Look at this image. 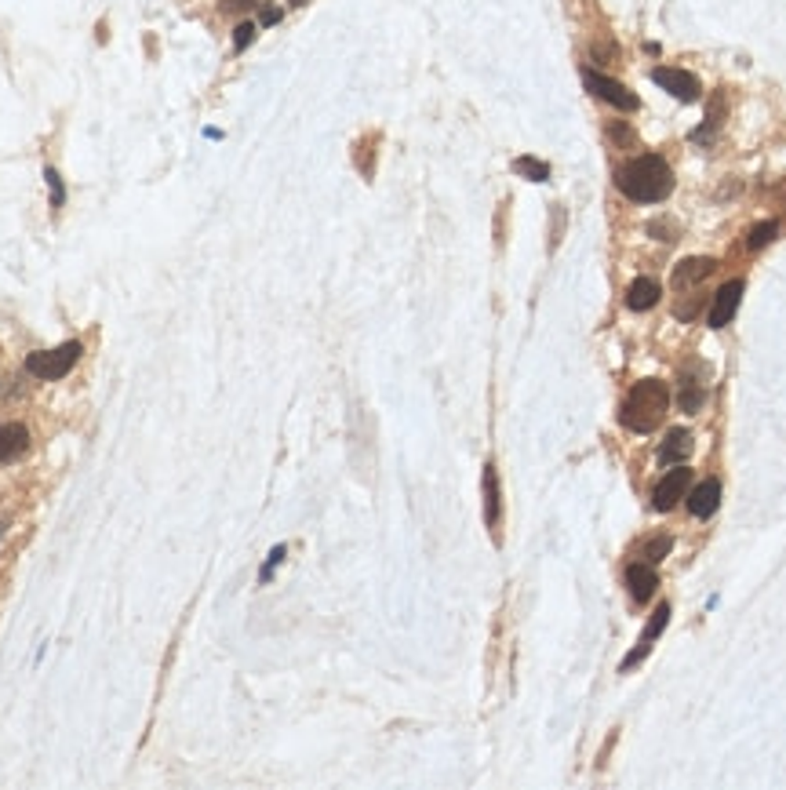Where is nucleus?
<instances>
[{"instance_id": "20", "label": "nucleus", "mask_w": 786, "mask_h": 790, "mask_svg": "<svg viewBox=\"0 0 786 790\" xmlns=\"http://www.w3.org/2000/svg\"><path fill=\"white\" fill-rule=\"evenodd\" d=\"M648 234H652V237H659V241H677L681 226H677L674 219H655V223H648Z\"/></svg>"}, {"instance_id": "24", "label": "nucleus", "mask_w": 786, "mask_h": 790, "mask_svg": "<svg viewBox=\"0 0 786 790\" xmlns=\"http://www.w3.org/2000/svg\"><path fill=\"white\" fill-rule=\"evenodd\" d=\"M280 15H284L280 7H262L259 22H262V26H277V22H280Z\"/></svg>"}, {"instance_id": "22", "label": "nucleus", "mask_w": 786, "mask_h": 790, "mask_svg": "<svg viewBox=\"0 0 786 790\" xmlns=\"http://www.w3.org/2000/svg\"><path fill=\"white\" fill-rule=\"evenodd\" d=\"M284 557H288V546H273V550H269V557H266V564H262V572H259V583H269V579H273V568H277Z\"/></svg>"}, {"instance_id": "7", "label": "nucleus", "mask_w": 786, "mask_h": 790, "mask_svg": "<svg viewBox=\"0 0 786 790\" xmlns=\"http://www.w3.org/2000/svg\"><path fill=\"white\" fill-rule=\"evenodd\" d=\"M666 623H670V605L663 601V605H659V608L652 612L648 627L641 630V637H637V648H634V652H630V656L623 659V670H634V667H637V663H641V659H645V656L652 652V645L659 641V634L666 630Z\"/></svg>"}, {"instance_id": "2", "label": "nucleus", "mask_w": 786, "mask_h": 790, "mask_svg": "<svg viewBox=\"0 0 786 790\" xmlns=\"http://www.w3.org/2000/svg\"><path fill=\"white\" fill-rule=\"evenodd\" d=\"M666 412H670V386L663 379H641L626 394V401L619 408V423L630 434H652Z\"/></svg>"}, {"instance_id": "5", "label": "nucleus", "mask_w": 786, "mask_h": 790, "mask_svg": "<svg viewBox=\"0 0 786 790\" xmlns=\"http://www.w3.org/2000/svg\"><path fill=\"white\" fill-rule=\"evenodd\" d=\"M688 485H692V470L688 467H674L659 485H655V492H652V507L659 511V514H666V511H674L685 496H688Z\"/></svg>"}, {"instance_id": "15", "label": "nucleus", "mask_w": 786, "mask_h": 790, "mask_svg": "<svg viewBox=\"0 0 786 790\" xmlns=\"http://www.w3.org/2000/svg\"><path fill=\"white\" fill-rule=\"evenodd\" d=\"M659 280H652V277H637L634 284H630V291H626V306L634 310V313H641V310H652L655 302H659Z\"/></svg>"}, {"instance_id": "1", "label": "nucleus", "mask_w": 786, "mask_h": 790, "mask_svg": "<svg viewBox=\"0 0 786 790\" xmlns=\"http://www.w3.org/2000/svg\"><path fill=\"white\" fill-rule=\"evenodd\" d=\"M615 186L634 205H659L674 190V168L663 153H637L615 168Z\"/></svg>"}, {"instance_id": "3", "label": "nucleus", "mask_w": 786, "mask_h": 790, "mask_svg": "<svg viewBox=\"0 0 786 790\" xmlns=\"http://www.w3.org/2000/svg\"><path fill=\"white\" fill-rule=\"evenodd\" d=\"M80 342H62V346H55V350H37V353H29L26 357V372L33 375V379H44V383H51V379H66L69 372H73V364L80 361Z\"/></svg>"}, {"instance_id": "18", "label": "nucleus", "mask_w": 786, "mask_h": 790, "mask_svg": "<svg viewBox=\"0 0 786 790\" xmlns=\"http://www.w3.org/2000/svg\"><path fill=\"white\" fill-rule=\"evenodd\" d=\"M674 550V539L670 535H655V539H648L645 546H641V561H648V564H659L666 553Z\"/></svg>"}, {"instance_id": "13", "label": "nucleus", "mask_w": 786, "mask_h": 790, "mask_svg": "<svg viewBox=\"0 0 786 790\" xmlns=\"http://www.w3.org/2000/svg\"><path fill=\"white\" fill-rule=\"evenodd\" d=\"M29 448V430L22 423H4L0 427V463L18 459Z\"/></svg>"}, {"instance_id": "21", "label": "nucleus", "mask_w": 786, "mask_h": 790, "mask_svg": "<svg viewBox=\"0 0 786 790\" xmlns=\"http://www.w3.org/2000/svg\"><path fill=\"white\" fill-rule=\"evenodd\" d=\"M44 179H47V190H51V208H62V205H66V186H62L58 172H55V168H47V172H44Z\"/></svg>"}, {"instance_id": "4", "label": "nucleus", "mask_w": 786, "mask_h": 790, "mask_svg": "<svg viewBox=\"0 0 786 790\" xmlns=\"http://www.w3.org/2000/svg\"><path fill=\"white\" fill-rule=\"evenodd\" d=\"M582 84H586V91H593L597 99H604L608 106H615V110H623V113L641 110V99H637L626 84H619V80H612V77H604V73H597V69H582Z\"/></svg>"}, {"instance_id": "12", "label": "nucleus", "mask_w": 786, "mask_h": 790, "mask_svg": "<svg viewBox=\"0 0 786 790\" xmlns=\"http://www.w3.org/2000/svg\"><path fill=\"white\" fill-rule=\"evenodd\" d=\"M696 452V441H692V434L688 430H670L666 434V441L659 445V463H685L688 456Z\"/></svg>"}, {"instance_id": "9", "label": "nucleus", "mask_w": 786, "mask_h": 790, "mask_svg": "<svg viewBox=\"0 0 786 790\" xmlns=\"http://www.w3.org/2000/svg\"><path fill=\"white\" fill-rule=\"evenodd\" d=\"M718 269L714 259H707V256H696V259H685V263L674 266V273H670V284H674V291H696V284H703L710 273Z\"/></svg>"}, {"instance_id": "11", "label": "nucleus", "mask_w": 786, "mask_h": 790, "mask_svg": "<svg viewBox=\"0 0 786 790\" xmlns=\"http://www.w3.org/2000/svg\"><path fill=\"white\" fill-rule=\"evenodd\" d=\"M685 500H688V511H692L696 518H710V514L721 507V481H718V478H707V481L696 485Z\"/></svg>"}, {"instance_id": "6", "label": "nucleus", "mask_w": 786, "mask_h": 790, "mask_svg": "<svg viewBox=\"0 0 786 790\" xmlns=\"http://www.w3.org/2000/svg\"><path fill=\"white\" fill-rule=\"evenodd\" d=\"M652 80L663 88V91H670V95H677L681 102H696L699 99V80H696V73H688V69H677V66H655L652 69Z\"/></svg>"}, {"instance_id": "10", "label": "nucleus", "mask_w": 786, "mask_h": 790, "mask_svg": "<svg viewBox=\"0 0 786 790\" xmlns=\"http://www.w3.org/2000/svg\"><path fill=\"white\" fill-rule=\"evenodd\" d=\"M626 586H630V597L645 605V601L655 594L659 575H655V568H652L648 561H634V564H626Z\"/></svg>"}, {"instance_id": "17", "label": "nucleus", "mask_w": 786, "mask_h": 790, "mask_svg": "<svg viewBox=\"0 0 786 790\" xmlns=\"http://www.w3.org/2000/svg\"><path fill=\"white\" fill-rule=\"evenodd\" d=\"M514 172L524 175V179H531V183H546V179H550V164L539 161V157H518V161H514Z\"/></svg>"}, {"instance_id": "16", "label": "nucleus", "mask_w": 786, "mask_h": 790, "mask_svg": "<svg viewBox=\"0 0 786 790\" xmlns=\"http://www.w3.org/2000/svg\"><path fill=\"white\" fill-rule=\"evenodd\" d=\"M703 405H707V390H703V383H696V379H681V390H677V408H681V412H688V416H696Z\"/></svg>"}, {"instance_id": "23", "label": "nucleus", "mask_w": 786, "mask_h": 790, "mask_svg": "<svg viewBox=\"0 0 786 790\" xmlns=\"http://www.w3.org/2000/svg\"><path fill=\"white\" fill-rule=\"evenodd\" d=\"M256 33H259V29H256V22H241V26L234 29V47H237V51H245V47L256 40Z\"/></svg>"}, {"instance_id": "25", "label": "nucleus", "mask_w": 786, "mask_h": 790, "mask_svg": "<svg viewBox=\"0 0 786 790\" xmlns=\"http://www.w3.org/2000/svg\"><path fill=\"white\" fill-rule=\"evenodd\" d=\"M262 0H226V11H245V7H256Z\"/></svg>"}, {"instance_id": "14", "label": "nucleus", "mask_w": 786, "mask_h": 790, "mask_svg": "<svg viewBox=\"0 0 786 790\" xmlns=\"http://www.w3.org/2000/svg\"><path fill=\"white\" fill-rule=\"evenodd\" d=\"M499 518H503V500H499V474L488 463L485 467V521L492 532H499Z\"/></svg>"}, {"instance_id": "8", "label": "nucleus", "mask_w": 786, "mask_h": 790, "mask_svg": "<svg viewBox=\"0 0 786 790\" xmlns=\"http://www.w3.org/2000/svg\"><path fill=\"white\" fill-rule=\"evenodd\" d=\"M739 302H743V280H728V284H721L718 295H714V306H710L707 324H710V328H725V324L736 317Z\"/></svg>"}, {"instance_id": "19", "label": "nucleus", "mask_w": 786, "mask_h": 790, "mask_svg": "<svg viewBox=\"0 0 786 790\" xmlns=\"http://www.w3.org/2000/svg\"><path fill=\"white\" fill-rule=\"evenodd\" d=\"M776 234H780V226H776V223H758V226L750 230V237H747V248H750V252H758V248H765V245H769Z\"/></svg>"}]
</instances>
